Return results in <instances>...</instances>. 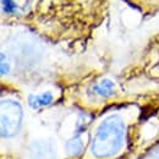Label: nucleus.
I'll return each mask as SVG.
<instances>
[{"label": "nucleus", "mask_w": 159, "mask_h": 159, "mask_svg": "<svg viewBox=\"0 0 159 159\" xmlns=\"http://www.w3.org/2000/svg\"><path fill=\"white\" fill-rule=\"evenodd\" d=\"M10 71V64L7 61H5V54H1V75H6Z\"/></svg>", "instance_id": "9"}, {"label": "nucleus", "mask_w": 159, "mask_h": 159, "mask_svg": "<svg viewBox=\"0 0 159 159\" xmlns=\"http://www.w3.org/2000/svg\"><path fill=\"white\" fill-rule=\"evenodd\" d=\"M142 159H159V143L156 144L154 147H152Z\"/></svg>", "instance_id": "8"}, {"label": "nucleus", "mask_w": 159, "mask_h": 159, "mask_svg": "<svg viewBox=\"0 0 159 159\" xmlns=\"http://www.w3.org/2000/svg\"><path fill=\"white\" fill-rule=\"evenodd\" d=\"M92 92L94 96L100 98H108L111 97L115 92V83L109 79H103L100 82L96 83L92 87Z\"/></svg>", "instance_id": "4"}, {"label": "nucleus", "mask_w": 159, "mask_h": 159, "mask_svg": "<svg viewBox=\"0 0 159 159\" xmlns=\"http://www.w3.org/2000/svg\"><path fill=\"white\" fill-rule=\"evenodd\" d=\"M65 151L67 153V156L77 158L82 154L83 152V142L81 137L79 136H72L70 139L66 141L65 143Z\"/></svg>", "instance_id": "6"}, {"label": "nucleus", "mask_w": 159, "mask_h": 159, "mask_svg": "<svg viewBox=\"0 0 159 159\" xmlns=\"http://www.w3.org/2000/svg\"><path fill=\"white\" fill-rule=\"evenodd\" d=\"M22 122V110L19 103L4 100L1 104V137L11 139L17 135Z\"/></svg>", "instance_id": "2"}, {"label": "nucleus", "mask_w": 159, "mask_h": 159, "mask_svg": "<svg viewBox=\"0 0 159 159\" xmlns=\"http://www.w3.org/2000/svg\"><path fill=\"white\" fill-rule=\"evenodd\" d=\"M53 94L50 92H44L40 94H31L28 97V104L32 109H40L52 103Z\"/></svg>", "instance_id": "5"}, {"label": "nucleus", "mask_w": 159, "mask_h": 159, "mask_svg": "<svg viewBox=\"0 0 159 159\" xmlns=\"http://www.w3.org/2000/svg\"><path fill=\"white\" fill-rule=\"evenodd\" d=\"M28 159H57V142L50 139H37L32 141L27 149Z\"/></svg>", "instance_id": "3"}, {"label": "nucleus", "mask_w": 159, "mask_h": 159, "mask_svg": "<svg viewBox=\"0 0 159 159\" xmlns=\"http://www.w3.org/2000/svg\"><path fill=\"white\" fill-rule=\"evenodd\" d=\"M16 9V4L12 0H2V10L6 14H14Z\"/></svg>", "instance_id": "7"}, {"label": "nucleus", "mask_w": 159, "mask_h": 159, "mask_svg": "<svg viewBox=\"0 0 159 159\" xmlns=\"http://www.w3.org/2000/svg\"><path fill=\"white\" fill-rule=\"evenodd\" d=\"M126 126L118 115H110L97 127L91 141L89 151L94 158L105 159L116 156L124 146Z\"/></svg>", "instance_id": "1"}]
</instances>
